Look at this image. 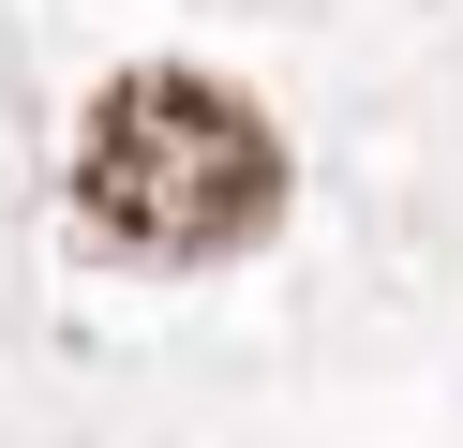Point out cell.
<instances>
[{
    "mask_svg": "<svg viewBox=\"0 0 463 448\" xmlns=\"http://www.w3.org/2000/svg\"><path fill=\"white\" fill-rule=\"evenodd\" d=\"M75 224L90 254L120 269H210V254H254L284 224V135L254 90L224 75H135L90 90V135H75Z\"/></svg>",
    "mask_w": 463,
    "mask_h": 448,
    "instance_id": "cell-1",
    "label": "cell"
}]
</instances>
